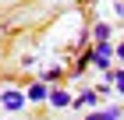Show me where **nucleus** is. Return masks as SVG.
Returning a JSON list of instances; mask_svg holds the SVG:
<instances>
[{"label": "nucleus", "instance_id": "obj_8", "mask_svg": "<svg viewBox=\"0 0 124 120\" xmlns=\"http://www.w3.org/2000/svg\"><path fill=\"white\" fill-rule=\"evenodd\" d=\"M110 74H114V88L124 95V71H110Z\"/></svg>", "mask_w": 124, "mask_h": 120}, {"label": "nucleus", "instance_id": "obj_3", "mask_svg": "<svg viewBox=\"0 0 124 120\" xmlns=\"http://www.w3.org/2000/svg\"><path fill=\"white\" fill-rule=\"evenodd\" d=\"M71 102H75V95H67L64 88H50V106L64 110V106H71Z\"/></svg>", "mask_w": 124, "mask_h": 120}, {"label": "nucleus", "instance_id": "obj_10", "mask_svg": "<svg viewBox=\"0 0 124 120\" xmlns=\"http://www.w3.org/2000/svg\"><path fill=\"white\" fill-rule=\"evenodd\" d=\"M117 56H121V60H124V42H121V46H117Z\"/></svg>", "mask_w": 124, "mask_h": 120}, {"label": "nucleus", "instance_id": "obj_7", "mask_svg": "<svg viewBox=\"0 0 124 120\" xmlns=\"http://www.w3.org/2000/svg\"><path fill=\"white\" fill-rule=\"evenodd\" d=\"M92 35H96V42H110V25H96Z\"/></svg>", "mask_w": 124, "mask_h": 120}, {"label": "nucleus", "instance_id": "obj_1", "mask_svg": "<svg viewBox=\"0 0 124 120\" xmlns=\"http://www.w3.org/2000/svg\"><path fill=\"white\" fill-rule=\"evenodd\" d=\"M25 99H29V95L14 92V88H4V92H0V106H4V110H11V113L25 110Z\"/></svg>", "mask_w": 124, "mask_h": 120}, {"label": "nucleus", "instance_id": "obj_6", "mask_svg": "<svg viewBox=\"0 0 124 120\" xmlns=\"http://www.w3.org/2000/svg\"><path fill=\"white\" fill-rule=\"evenodd\" d=\"M96 95H99L96 88H85L82 95H75V102H71V106H75V110H82V106H92V102H96Z\"/></svg>", "mask_w": 124, "mask_h": 120}, {"label": "nucleus", "instance_id": "obj_4", "mask_svg": "<svg viewBox=\"0 0 124 120\" xmlns=\"http://www.w3.org/2000/svg\"><path fill=\"white\" fill-rule=\"evenodd\" d=\"M25 95H29L32 102H43V99H50V88H46V81H32Z\"/></svg>", "mask_w": 124, "mask_h": 120}, {"label": "nucleus", "instance_id": "obj_2", "mask_svg": "<svg viewBox=\"0 0 124 120\" xmlns=\"http://www.w3.org/2000/svg\"><path fill=\"white\" fill-rule=\"evenodd\" d=\"M110 53H117L110 42H96V49H92V64H96V67H106V71H110Z\"/></svg>", "mask_w": 124, "mask_h": 120}, {"label": "nucleus", "instance_id": "obj_5", "mask_svg": "<svg viewBox=\"0 0 124 120\" xmlns=\"http://www.w3.org/2000/svg\"><path fill=\"white\" fill-rule=\"evenodd\" d=\"M121 117H124L121 106H110V110H96V113H89L85 120H121Z\"/></svg>", "mask_w": 124, "mask_h": 120}, {"label": "nucleus", "instance_id": "obj_9", "mask_svg": "<svg viewBox=\"0 0 124 120\" xmlns=\"http://www.w3.org/2000/svg\"><path fill=\"white\" fill-rule=\"evenodd\" d=\"M60 74H64V71H60V67H50V71H46V74H43V81H57Z\"/></svg>", "mask_w": 124, "mask_h": 120}]
</instances>
